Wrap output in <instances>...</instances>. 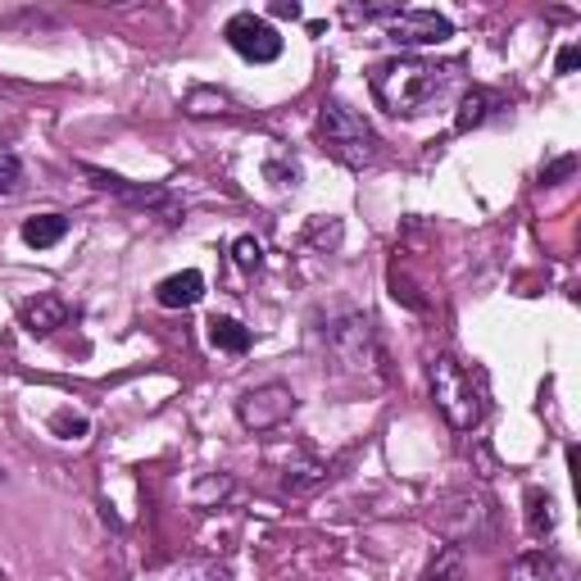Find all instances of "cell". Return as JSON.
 I'll list each match as a JSON object with an SVG mask.
<instances>
[{
    "instance_id": "1",
    "label": "cell",
    "mask_w": 581,
    "mask_h": 581,
    "mask_svg": "<svg viewBox=\"0 0 581 581\" xmlns=\"http://www.w3.org/2000/svg\"><path fill=\"white\" fill-rule=\"evenodd\" d=\"M459 83V64H432V60H418V55H396V60H381L368 73V87L377 96V105L396 119H418L428 114L437 100L450 96V87Z\"/></svg>"
},
{
    "instance_id": "27",
    "label": "cell",
    "mask_w": 581,
    "mask_h": 581,
    "mask_svg": "<svg viewBox=\"0 0 581 581\" xmlns=\"http://www.w3.org/2000/svg\"><path fill=\"white\" fill-rule=\"evenodd\" d=\"M572 173H577V154H563V160H555V164L540 169V186H559V182L572 177Z\"/></svg>"
},
{
    "instance_id": "8",
    "label": "cell",
    "mask_w": 581,
    "mask_h": 581,
    "mask_svg": "<svg viewBox=\"0 0 581 581\" xmlns=\"http://www.w3.org/2000/svg\"><path fill=\"white\" fill-rule=\"evenodd\" d=\"M223 36H227V46L237 51L241 60H250V64H273L278 55H282V36H278V28L268 23V19H259V14H232L227 19V28H223Z\"/></svg>"
},
{
    "instance_id": "17",
    "label": "cell",
    "mask_w": 581,
    "mask_h": 581,
    "mask_svg": "<svg viewBox=\"0 0 581 581\" xmlns=\"http://www.w3.org/2000/svg\"><path fill=\"white\" fill-rule=\"evenodd\" d=\"M555 523H559L555 495L550 491H527V531L536 540H546V536H555Z\"/></svg>"
},
{
    "instance_id": "6",
    "label": "cell",
    "mask_w": 581,
    "mask_h": 581,
    "mask_svg": "<svg viewBox=\"0 0 581 581\" xmlns=\"http://www.w3.org/2000/svg\"><path fill=\"white\" fill-rule=\"evenodd\" d=\"M295 409H300V400L287 381H263V386H250L237 400V422L246 432H278L282 422L295 418Z\"/></svg>"
},
{
    "instance_id": "30",
    "label": "cell",
    "mask_w": 581,
    "mask_h": 581,
    "mask_svg": "<svg viewBox=\"0 0 581 581\" xmlns=\"http://www.w3.org/2000/svg\"><path fill=\"white\" fill-rule=\"evenodd\" d=\"M273 14H278V19H300V6H295V0H278Z\"/></svg>"
},
{
    "instance_id": "15",
    "label": "cell",
    "mask_w": 581,
    "mask_h": 581,
    "mask_svg": "<svg viewBox=\"0 0 581 581\" xmlns=\"http://www.w3.org/2000/svg\"><path fill=\"white\" fill-rule=\"evenodd\" d=\"M64 232H68V218L64 214H36V218L23 223V241L32 250H51V246L64 241Z\"/></svg>"
},
{
    "instance_id": "16",
    "label": "cell",
    "mask_w": 581,
    "mask_h": 581,
    "mask_svg": "<svg viewBox=\"0 0 581 581\" xmlns=\"http://www.w3.org/2000/svg\"><path fill=\"white\" fill-rule=\"evenodd\" d=\"M491 109H495V96H491V92H482V87L463 92L459 114H454V132H473V128H482V123L491 119Z\"/></svg>"
},
{
    "instance_id": "31",
    "label": "cell",
    "mask_w": 581,
    "mask_h": 581,
    "mask_svg": "<svg viewBox=\"0 0 581 581\" xmlns=\"http://www.w3.org/2000/svg\"><path fill=\"white\" fill-rule=\"evenodd\" d=\"M0 581H6V577H0Z\"/></svg>"
},
{
    "instance_id": "21",
    "label": "cell",
    "mask_w": 581,
    "mask_h": 581,
    "mask_svg": "<svg viewBox=\"0 0 581 581\" xmlns=\"http://www.w3.org/2000/svg\"><path fill=\"white\" fill-rule=\"evenodd\" d=\"M341 237H345L341 218H319V223H309V232H304V246H314V250L332 255V250L341 246Z\"/></svg>"
},
{
    "instance_id": "9",
    "label": "cell",
    "mask_w": 581,
    "mask_h": 581,
    "mask_svg": "<svg viewBox=\"0 0 581 581\" xmlns=\"http://www.w3.org/2000/svg\"><path fill=\"white\" fill-rule=\"evenodd\" d=\"M454 36V23L437 10H400L396 23H386V42L391 46H405V51H418V46H441Z\"/></svg>"
},
{
    "instance_id": "18",
    "label": "cell",
    "mask_w": 581,
    "mask_h": 581,
    "mask_svg": "<svg viewBox=\"0 0 581 581\" xmlns=\"http://www.w3.org/2000/svg\"><path fill=\"white\" fill-rule=\"evenodd\" d=\"M209 341L227 355H246L250 351V327H241L237 319H209Z\"/></svg>"
},
{
    "instance_id": "20",
    "label": "cell",
    "mask_w": 581,
    "mask_h": 581,
    "mask_svg": "<svg viewBox=\"0 0 581 581\" xmlns=\"http://www.w3.org/2000/svg\"><path fill=\"white\" fill-rule=\"evenodd\" d=\"M227 495H232V477L227 473H205V477L191 482V505H201V509H218Z\"/></svg>"
},
{
    "instance_id": "23",
    "label": "cell",
    "mask_w": 581,
    "mask_h": 581,
    "mask_svg": "<svg viewBox=\"0 0 581 581\" xmlns=\"http://www.w3.org/2000/svg\"><path fill=\"white\" fill-rule=\"evenodd\" d=\"M405 6H345V23H396Z\"/></svg>"
},
{
    "instance_id": "19",
    "label": "cell",
    "mask_w": 581,
    "mask_h": 581,
    "mask_svg": "<svg viewBox=\"0 0 581 581\" xmlns=\"http://www.w3.org/2000/svg\"><path fill=\"white\" fill-rule=\"evenodd\" d=\"M422 581H469V559H463L459 546H441L428 572H422Z\"/></svg>"
},
{
    "instance_id": "10",
    "label": "cell",
    "mask_w": 581,
    "mask_h": 581,
    "mask_svg": "<svg viewBox=\"0 0 581 581\" xmlns=\"http://www.w3.org/2000/svg\"><path fill=\"white\" fill-rule=\"evenodd\" d=\"M327 477H332V463L319 459V454H309V450H295L282 463V491L287 495H309V491H319Z\"/></svg>"
},
{
    "instance_id": "22",
    "label": "cell",
    "mask_w": 581,
    "mask_h": 581,
    "mask_svg": "<svg viewBox=\"0 0 581 581\" xmlns=\"http://www.w3.org/2000/svg\"><path fill=\"white\" fill-rule=\"evenodd\" d=\"M51 432L64 437V441H83V437L92 432V422H87L83 413H73V409H55V413H51Z\"/></svg>"
},
{
    "instance_id": "29",
    "label": "cell",
    "mask_w": 581,
    "mask_h": 581,
    "mask_svg": "<svg viewBox=\"0 0 581 581\" xmlns=\"http://www.w3.org/2000/svg\"><path fill=\"white\" fill-rule=\"evenodd\" d=\"M577 64H581V51H577V46H563V51H559V64H555V68H559V73H572Z\"/></svg>"
},
{
    "instance_id": "7",
    "label": "cell",
    "mask_w": 581,
    "mask_h": 581,
    "mask_svg": "<svg viewBox=\"0 0 581 581\" xmlns=\"http://www.w3.org/2000/svg\"><path fill=\"white\" fill-rule=\"evenodd\" d=\"M83 177H87L96 191H109V196H119V201H128V205H137V209L164 214V218H177V214H182V205H177V196H173L169 186H137V182H128V177H119V173H109V169H96V164H83Z\"/></svg>"
},
{
    "instance_id": "24",
    "label": "cell",
    "mask_w": 581,
    "mask_h": 581,
    "mask_svg": "<svg viewBox=\"0 0 581 581\" xmlns=\"http://www.w3.org/2000/svg\"><path fill=\"white\" fill-rule=\"evenodd\" d=\"M232 263L246 268V273H255V268L263 263V246L255 237H237V241H232Z\"/></svg>"
},
{
    "instance_id": "14",
    "label": "cell",
    "mask_w": 581,
    "mask_h": 581,
    "mask_svg": "<svg viewBox=\"0 0 581 581\" xmlns=\"http://www.w3.org/2000/svg\"><path fill=\"white\" fill-rule=\"evenodd\" d=\"M555 577H559V563L546 550H527V555L509 559V568H505V581H555Z\"/></svg>"
},
{
    "instance_id": "12",
    "label": "cell",
    "mask_w": 581,
    "mask_h": 581,
    "mask_svg": "<svg viewBox=\"0 0 581 581\" xmlns=\"http://www.w3.org/2000/svg\"><path fill=\"white\" fill-rule=\"evenodd\" d=\"M201 295H205V273H196V268H182V273H173L154 287V300L164 309H191Z\"/></svg>"
},
{
    "instance_id": "11",
    "label": "cell",
    "mask_w": 581,
    "mask_h": 581,
    "mask_svg": "<svg viewBox=\"0 0 581 581\" xmlns=\"http://www.w3.org/2000/svg\"><path fill=\"white\" fill-rule=\"evenodd\" d=\"M64 323H68V304L60 295H36V300L23 304V327H28V336H51Z\"/></svg>"
},
{
    "instance_id": "25",
    "label": "cell",
    "mask_w": 581,
    "mask_h": 581,
    "mask_svg": "<svg viewBox=\"0 0 581 581\" xmlns=\"http://www.w3.org/2000/svg\"><path fill=\"white\" fill-rule=\"evenodd\" d=\"M19 182H23V164H19V154L0 150V196H10V191H19Z\"/></svg>"
},
{
    "instance_id": "26",
    "label": "cell",
    "mask_w": 581,
    "mask_h": 581,
    "mask_svg": "<svg viewBox=\"0 0 581 581\" xmlns=\"http://www.w3.org/2000/svg\"><path fill=\"white\" fill-rule=\"evenodd\" d=\"M169 581H232V572L218 568V563H191V568H182V572H173Z\"/></svg>"
},
{
    "instance_id": "5",
    "label": "cell",
    "mask_w": 581,
    "mask_h": 581,
    "mask_svg": "<svg viewBox=\"0 0 581 581\" xmlns=\"http://www.w3.org/2000/svg\"><path fill=\"white\" fill-rule=\"evenodd\" d=\"M319 146L345 169H373L381 160V137L373 132L364 114L351 109L345 100H327L319 109Z\"/></svg>"
},
{
    "instance_id": "2",
    "label": "cell",
    "mask_w": 581,
    "mask_h": 581,
    "mask_svg": "<svg viewBox=\"0 0 581 581\" xmlns=\"http://www.w3.org/2000/svg\"><path fill=\"white\" fill-rule=\"evenodd\" d=\"M432 400L454 432H477L491 409L486 373L459 364L454 355H437L432 359Z\"/></svg>"
},
{
    "instance_id": "13",
    "label": "cell",
    "mask_w": 581,
    "mask_h": 581,
    "mask_svg": "<svg viewBox=\"0 0 581 581\" xmlns=\"http://www.w3.org/2000/svg\"><path fill=\"white\" fill-rule=\"evenodd\" d=\"M182 114L186 119H227V114H237V100L223 87H191L182 96Z\"/></svg>"
},
{
    "instance_id": "3",
    "label": "cell",
    "mask_w": 581,
    "mask_h": 581,
    "mask_svg": "<svg viewBox=\"0 0 581 581\" xmlns=\"http://www.w3.org/2000/svg\"><path fill=\"white\" fill-rule=\"evenodd\" d=\"M432 527L445 536V546L459 550H486L495 531H499V514H495V499L482 486H459L445 491L437 505H432Z\"/></svg>"
},
{
    "instance_id": "4",
    "label": "cell",
    "mask_w": 581,
    "mask_h": 581,
    "mask_svg": "<svg viewBox=\"0 0 581 581\" xmlns=\"http://www.w3.org/2000/svg\"><path fill=\"white\" fill-rule=\"evenodd\" d=\"M327 359L351 381H386V351L377 341V323L359 309L327 323Z\"/></svg>"
},
{
    "instance_id": "28",
    "label": "cell",
    "mask_w": 581,
    "mask_h": 581,
    "mask_svg": "<svg viewBox=\"0 0 581 581\" xmlns=\"http://www.w3.org/2000/svg\"><path fill=\"white\" fill-rule=\"evenodd\" d=\"M263 173H268V182H273V186H300V164L268 160V164H263Z\"/></svg>"
}]
</instances>
